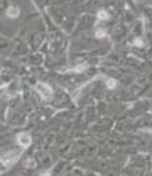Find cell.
<instances>
[{
    "label": "cell",
    "mask_w": 152,
    "mask_h": 176,
    "mask_svg": "<svg viewBox=\"0 0 152 176\" xmlns=\"http://www.w3.org/2000/svg\"><path fill=\"white\" fill-rule=\"evenodd\" d=\"M17 142H19V144H21L23 147H28L30 144V142H32V138H30L29 134L23 132V134H20V135L17 137Z\"/></svg>",
    "instance_id": "cell-1"
},
{
    "label": "cell",
    "mask_w": 152,
    "mask_h": 176,
    "mask_svg": "<svg viewBox=\"0 0 152 176\" xmlns=\"http://www.w3.org/2000/svg\"><path fill=\"white\" fill-rule=\"evenodd\" d=\"M36 89L39 90V93L41 95H43L44 98H49L52 95V90H50V87L48 85H45V84H39L37 86H36Z\"/></svg>",
    "instance_id": "cell-2"
},
{
    "label": "cell",
    "mask_w": 152,
    "mask_h": 176,
    "mask_svg": "<svg viewBox=\"0 0 152 176\" xmlns=\"http://www.w3.org/2000/svg\"><path fill=\"white\" fill-rule=\"evenodd\" d=\"M17 15H19V9L16 7H9V9H8V16L9 17H16Z\"/></svg>",
    "instance_id": "cell-3"
},
{
    "label": "cell",
    "mask_w": 152,
    "mask_h": 176,
    "mask_svg": "<svg viewBox=\"0 0 152 176\" xmlns=\"http://www.w3.org/2000/svg\"><path fill=\"white\" fill-rule=\"evenodd\" d=\"M98 17L101 19V20H106V19L108 17V13H107V12H104V11H101V12L98 13Z\"/></svg>",
    "instance_id": "cell-4"
},
{
    "label": "cell",
    "mask_w": 152,
    "mask_h": 176,
    "mask_svg": "<svg viewBox=\"0 0 152 176\" xmlns=\"http://www.w3.org/2000/svg\"><path fill=\"white\" fill-rule=\"evenodd\" d=\"M107 86L108 87H115V86H117V82H115L114 80H108L107 81Z\"/></svg>",
    "instance_id": "cell-5"
},
{
    "label": "cell",
    "mask_w": 152,
    "mask_h": 176,
    "mask_svg": "<svg viewBox=\"0 0 152 176\" xmlns=\"http://www.w3.org/2000/svg\"><path fill=\"white\" fill-rule=\"evenodd\" d=\"M6 169H7V167H6V165H4L2 162H0V172H4Z\"/></svg>",
    "instance_id": "cell-6"
},
{
    "label": "cell",
    "mask_w": 152,
    "mask_h": 176,
    "mask_svg": "<svg viewBox=\"0 0 152 176\" xmlns=\"http://www.w3.org/2000/svg\"><path fill=\"white\" fill-rule=\"evenodd\" d=\"M41 176H50V174H49V172H44V174L41 175Z\"/></svg>",
    "instance_id": "cell-7"
}]
</instances>
